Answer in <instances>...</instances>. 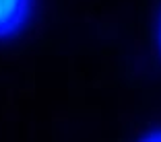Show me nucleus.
I'll list each match as a JSON object with an SVG mask.
<instances>
[{"label":"nucleus","mask_w":161,"mask_h":142,"mask_svg":"<svg viewBox=\"0 0 161 142\" xmlns=\"http://www.w3.org/2000/svg\"><path fill=\"white\" fill-rule=\"evenodd\" d=\"M145 142H161V132H157V134H153V136H149Z\"/></svg>","instance_id":"2"},{"label":"nucleus","mask_w":161,"mask_h":142,"mask_svg":"<svg viewBox=\"0 0 161 142\" xmlns=\"http://www.w3.org/2000/svg\"><path fill=\"white\" fill-rule=\"evenodd\" d=\"M29 10V0H0V35H8L21 27Z\"/></svg>","instance_id":"1"}]
</instances>
